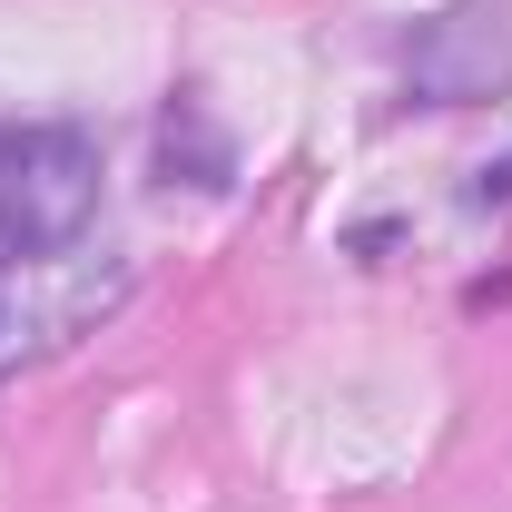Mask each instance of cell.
Masks as SVG:
<instances>
[{"instance_id":"obj_3","label":"cell","mask_w":512,"mask_h":512,"mask_svg":"<svg viewBox=\"0 0 512 512\" xmlns=\"http://www.w3.org/2000/svg\"><path fill=\"white\" fill-rule=\"evenodd\" d=\"M404 89L424 109H483L512 89V20L493 0H453L404 40Z\"/></svg>"},{"instance_id":"obj_5","label":"cell","mask_w":512,"mask_h":512,"mask_svg":"<svg viewBox=\"0 0 512 512\" xmlns=\"http://www.w3.org/2000/svg\"><path fill=\"white\" fill-rule=\"evenodd\" d=\"M473 207H512V158H503V168H483V178H473Z\"/></svg>"},{"instance_id":"obj_2","label":"cell","mask_w":512,"mask_h":512,"mask_svg":"<svg viewBox=\"0 0 512 512\" xmlns=\"http://www.w3.org/2000/svg\"><path fill=\"white\" fill-rule=\"evenodd\" d=\"M99 217L89 128H0V247H69Z\"/></svg>"},{"instance_id":"obj_4","label":"cell","mask_w":512,"mask_h":512,"mask_svg":"<svg viewBox=\"0 0 512 512\" xmlns=\"http://www.w3.org/2000/svg\"><path fill=\"white\" fill-rule=\"evenodd\" d=\"M158 188H197V197L237 188V148H227V128L207 119L197 89H178V109L158 119Z\"/></svg>"},{"instance_id":"obj_1","label":"cell","mask_w":512,"mask_h":512,"mask_svg":"<svg viewBox=\"0 0 512 512\" xmlns=\"http://www.w3.org/2000/svg\"><path fill=\"white\" fill-rule=\"evenodd\" d=\"M128 296H138V266L119 247H79V237L69 247H10L0 256V375L69 355Z\"/></svg>"}]
</instances>
